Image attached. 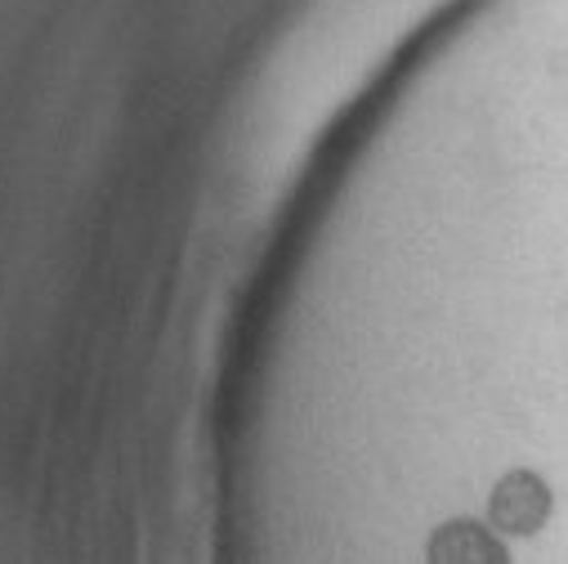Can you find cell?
Listing matches in <instances>:
<instances>
[{
  "mask_svg": "<svg viewBox=\"0 0 568 564\" xmlns=\"http://www.w3.org/2000/svg\"><path fill=\"white\" fill-rule=\"evenodd\" d=\"M488 520L497 533L510 537H528L550 520V489L532 475V471H510L488 502Z\"/></svg>",
  "mask_w": 568,
  "mask_h": 564,
  "instance_id": "cell-1",
  "label": "cell"
},
{
  "mask_svg": "<svg viewBox=\"0 0 568 564\" xmlns=\"http://www.w3.org/2000/svg\"><path fill=\"white\" fill-rule=\"evenodd\" d=\"M430 564H510L493 528L475 520H453L430 537Z\"/></svg>",
  "mask_w": 568,
  "mask_h": 564,
  "instance_id": "cell-2",
  "label": "cell"
}]
</instances>
